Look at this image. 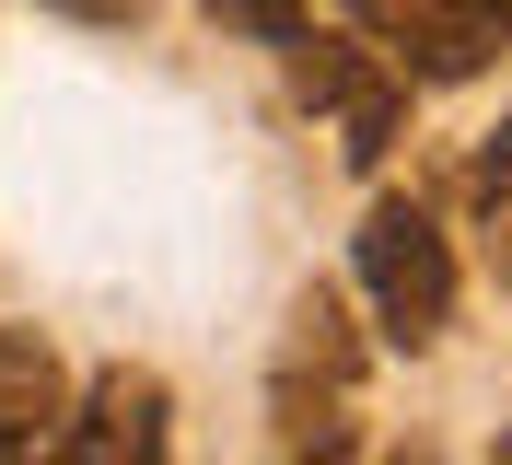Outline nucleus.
<instances>
[{"label":"nucleus","instance_id":"1","mask_svg":"<svg viewBox=\"0 0 512 465\" xmlns=\"http://www.w3.org/2000/svg\"><path fill=\"white\" fill-rule=\"evenodd\" d=\"M361 291H373V326L396 349H431L454 326V245L431 233V210L419 198H373L361 210Z\"/></svg>","mask_w":512,"mask_h":465},{"label":"nucleus","instance_id":"2","mask_svg":"<svg viewBox=\"0 0 512 465\" xmlns=\"http://www.w3.org/2000/svg\"><path fill=\"white\" fill-rule=\"evenodd\" d=\"M291 59V82H303V105H315L326 128H338V152L361 163V175H373L384 152H396V140H408V70L384 59V47H350V35H291L280 47Z\"/></svg>","mask_w":512,"mask_h":465},{"label":"nucleus","instance_id":"3","mask_svg":"<svg viewBox=\"0 0 512 465\" xmlns=\"http://www.w3.org/2000/svg\"><path fill=\"white\" fill-rule=\"evenodd\" d=\"M163 419H175L163 372L105 361L94 384H82V407H70V431H47V442H59L70 465H152V454H163Z\"/></svg>","mask_w":512,"mask_h":465},{"label":"nucleus","instance_id":"4","mask_svg":"<svg viewBox=\"0 0 512 465\" xmlns=\"http://www.w3.org/2000/svg\"><path fill=\"white\" fill-rule=\"evenodd\" d=\"M501 47H512V0H408V35L384 59L408 82H478Z\"/></svg>","mask_w":512,"mask_h":465},{"label":"nucleus","instance_id":"5","mask_svg":"<svg viewBox=\"0 0 512 465\" xmlns=\"http://www.w3.org/2000/svg\"><path fill=\"white\" fill-rule=\"evenodd\" d=\"M70 419V384H59V349L35 326H0V454H35V431Z\"/></svg>","mask_w":512,"mask_h":465},{"label":"nucleus","instance_id":"6","mask_svg":"<svg viewBox=\"0 0 512 465\" xmlns=\"http://www.w3.org/2000/svg\"><path fill=\"white\" fill-rule=\"evenodd\" d=\"M268 419H280V454H361V431H350V384H326V372H280L268 384Z\"/></svg>","mask_w":512,"mask_h":465},{"label":"nucleus","instance_id":"7","mask_svg":"<svg viewBox=\"0 0 512 465\" xmlns=\"http://www.w3.org/2000/svg\"><path fill=\"white\" fill-rule=\"evenodd\" d=\"M280 372L361 384V338H350V303H338V291H303V303H291V349H280Z\"/></svg>","mask_w":512,"mask_h":465},{"label":"nucleus","instance_id":"8","mask_svg":"<svg viewBox=\"0 0 512 465\" xmlns=\"http://www.w3.org/2000/svg\"><path fill=\"white\" fill-rule=\"evenodd\" d=\"M210 12H222L233 35H256V47H291V35H303V0H210Z\"/></svg>","mask_w":512,"mask_h":465},{"label":"nucleus","instance_id":"9","mask_svg":"<svg viewBox=\"0 0 512 465\" xmlns=\"http://www.w3.org/2000/svg\"><path fill=\"white\" fill-rule=\"evenodd\" d=\"M501 186H512V117L478 140V198H501Z\"/></svg>","mask_w":512,"mask_h":465},{"label":"nucleus","instance_id":"10","mask_svg":"<svg viewBox=\"0 0 512 465\" xmlns=\"http://www.w3.org/2000/svg\"><path fill=\"white\" fill-rule=\"evenodd\" d=\"M59 12H82V24H140L152 0H59Z\"/></svg>","mask_w":512,"mask_h":465},{"label":"nucleus","instance_id":"11","mask_svg":"<svg viewBox=\"0 0 512 465\" xmlns=\"http://www.w3.org/2000/svg\"><path fill=\"white\" fill-rule=\"evenodd\" d=\"M501 454H512V431H501Z\"/></svg>","mask_w":512,"mask_h":465}]
</instances>
